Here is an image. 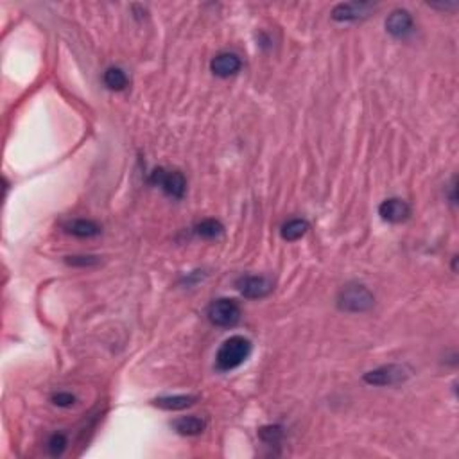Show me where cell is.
Returning a JSON list of instances; mask_svg holds the SVG:
<instances>
[{"mask_svg": "<svg viewBox=\"0 0 459 459\" xmlns=\"http://www.w3.org/2000/svg\"><path fill=\"white\" fill-rule=\"evenodd\" d=\"M243 67V61L241 58L235 54V52H221L217 54L212 61H210V70L214 72V76L217 78H230V76H235Z\"/></svg>", "mask_w": 459, "mask_h": 459, "instance_id": "30bf717a", "label": "cell"}, {"mask_svg": "<svg viewBox=\"0 0 459 459\" xmlns=\"http://www.w3.org/2000/svg\"><path fill=\"white\" fill-rule=\"evenodd\" d=\"M252 354V341L244 336H232L223 343L216 356L217 370L230 372L239 368Z\"/></svg>", "mask_w": 459, "mask_h": 459, "instance_id": "6da1fadb", "label": "cell"}, {"mask_svg": "<svg viewBox=\"0 0 459 459\" xmlns=\"http://www.w3.org/2000/svg\"><path fill=\"white\" fill-rule=\"evenodd\" d=\"M411 377V370L406 364H386L377 370H372L364 375V382L370 386H397Z\"/></svg>", "mask_w": 459, "mask_h": 459, "instance_id": "5b68a950", "label": "cell"}, {"mask_svg": "<svg viewBox=\"0 0 459 459\" xmlns=\"http://www.w3.org/2000/svg\"><path fill=\"white\" fill-rule=\"evenodd\" d=\"M200 397L196 395H174V397H158L153 400V406L165 409V411H183V409L192 408Z\"/></svg>", "mask_w": 459, "mask_h": 459, "instance_id": "8fae6325", "label": "cell"}, {"mask_svg": "<svg viewBox=\"0 0 459 459\" xmlns=\"http://www.w3.org/2000/svg\"><path fill=\"white\" fill-rule=\"evenodd\" d=\"M51 400L58 408H72L78 399L72 393H69V391H60V393L52 395Z\"/></svg>", "mask_w": 459, "mask_h": 459, "instance_id": "d6986e66", "label": "cell"}, {"mask_svg": "<svg viewBox=\"0 0 459 459\" xmlns=\"http://www.w3.org/2000/svg\"><path fill=\"white\" fill-rule=\"evenodd\" d=\"M208 320L216 327L232 329L241 321V307L235 300L219 298L208 307Z\"/></svg>", "mask_w": 459, "mask_h": 459, "instance_id": "3957f363", "label": "cell"}, {"mask_svg": "<svg viewBox=\"0 0 459 459\" xmlns=\"http://www.w3.org/2000/svg\"><path fill=\"white\" fill-rule=\"evenodd\" d=\"M259 434L266 443L277 445L282 440V436H284V429H282L280 425H268V427H262V429L259 431Z\"/></svg>", "mask_w": 459, "mask_h": 459, "instance_id": "ac0fdd59", "label": "cell"}, {"mask_svg": "<svg viewBox=\"0 0 459 459\" xmlns=\"http://www.w3.org/2000/svg\"><path fill=\"white\" fill-rule=\"evenodd\" d=\"M309 228H311V225L305 219H291V221H287L286 225L282 226L280 235L287 243H295V241H298V239H302L307 234Z\"/></svg>", "mask_w": 459, "mask_h": 459, "instance_id": "5bb4252c", "label": "cell"}, {"mask_svg": "<svg viewBox=\"0 0 459 459\" xmlns=\"http://www.w3.org/2000/svg\"><path fill=\"white\" fill-rule=\"evenodd\" d=\"M373 8L370 2H343L332 9V18L336 22H357L370 17Z\"/></svg>", "mask_w": 459, "mask_h": 459, "instance_id": "52a82bcc", "label": "cell"}, {"mask_svg": "<svg viewBox=\"0 0 459 459\" xmlns=\"http://www.w3.org/2000/svg\"><path fill=\"white\" fill-rule=\"evenodd\" d=\"M413 29H415V22H413L411 13L406 9H395L386 20V31L393 38H408Z\"/></svg>", "mask_w": 459, "mask_h": 459, "instance_id": "ba28073f", "label": "cell"}, {"mask_svg": "<svg viewBox=\"0 0 459 459\" xmlns=\"http://www.w3.org/2000/svg\"><path fill=\"white\" fill-rule=\"evenodd\" d=\"M99 262L97 257L83 255V257H67V264L76 266V268H88V266H96Z\"/></svg>", "mask_w": 459, "mask_h": 459, "instance_id": "ffe728a7", "label": "cell"}, {"mask_svg": "<svg viewBox=\"0 0 459 459\" xmlns=\"http://www.w3.org/2000/svg\"><path fill=\"white\" fill-rule=\"evenodd\" d=\"M63 228H65L67 234L79 239L97 237L101 234V226L96 221H90V219H72V221L65 223Z\"/></svg>", "mask_w": 459, "mask_h": 459, "instance_id": "7c38bea8", "label": "cell"}, {"mask_svg": "<svg viewBox=\"0 0 459 459\" xmlns=\"http://www.w3.org/2000/svg\"><path fill=\"white\" fill-rule=\"evenodd\" d=\"M379 216H381L384 221L399 225V223L408 221L409 216H411V207L408 205V201L399 200V198H391V200L382 201L381 207H379Z\"/></svg>", "mask_w": 459, "mask_h": 459, "instance_id": "9c48e42d", "label": "cell"}, {"mask_svg": "<svg viewBox=\"0 0 459 459\" xmlns=\"http://www.w3.org/2000/svg\"><path fill=\"white\" fill-rule=\"evenodd\" d=\"M149 183L160 187L165 194L174 200H182L187 192V180L180 171H165L162 167L155 169L149 176Z\"/></svg>", "mask_w": 459, "mask_h": 459, "instance_id": "277c9868", "label": "cell"}, {"mask_svg": "<svg viewBox=\"0 0 459 459\" xmlns=\"http://www.w3.org/2000/svg\"><path fill=\"white\" fill-rule=\"evenodd\" d=\"M196 235H200L201 239H217L223 234V225L217 219H203L201 223L196 225Z\"/></svg>", "mask_w": 459, "mask_h": 459, "instance_id": "2e32d148", "label": "cell"}, {"mask_svg": "<svg viewBox=\"0 0 459 459\" xmlns=\"http://www.w3.org/2000/svg\"><path fill=\"white\" fill-rule=\"evenodd\" d=\"M67 445H69V438L63 433H54L47 442V452L52 458H60L63 452L67 451Z\"/></svg>", "mask_w": 459, "mask_h": 459, "instance_id": "e0dca14e", "label": "cell"}, {"mask_svg": "<svg viewBox=\"0 0 459 459\" xmlns=\"http://www.w3.org/2000/svg\"><path fill=\"white\" fill-rule=\"evenodd\" d=\"M375 304V296L372 295V291L368 287L361 286V284H350L345 289H341L338 296V307L345 312H366Z\"/></svg>", "mask_w": 459, "mask_h": 459, "instance_id": "7a4b0ae2", "label": "cell"}, {"mask_svg": "<svg viewBox=\"0 0 459 459\" xmlns=\"http://www.w3.org/2000/svg\"><path fill=\"white\" fill-rule=\"evenodd\" d=\"M173 429L182 436H200L207 429V422L200 416H183L173 422Z\"/></svg>", "mask_w": 459, "mask_h": 459, "instance_id": "4fadbf2b", "label": "cell"}, {"mask_svg": "<svg viewBox=\"0 0 459 459\" xmlns=\"http://www.w3.org/2000/svg\"><path fill=\"white\" fill-rule=\"evenodd\" d=\"M237 289L239 293L244 296V298L250 300H260L266 298V296L273 291V282L269 280L268 277H262V275H246V277H241L237 280Z\"/></svg>", "mask_w": 459, "mask_h": 459, "instance_id": "8992f818", "label": "cell"}, {"mask_svg": "<svg viewBox=\"0 0 459 459\" xmlns=\"http://www.w3.org/2000/svg\"><path fill=\"white\" fill-rule=\"evenodd\" d=\"M103 81L104 85H106V88H110V90L113 92L126 90L128 83H130L128 81L126 72L122 69H119V67H112V69L106 70L103 76Z\"/></svg>", "mask_w": 459, "mask_h": 459, "instance_id": "9a60e30c", "label": "cell"}]
</instances>
